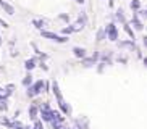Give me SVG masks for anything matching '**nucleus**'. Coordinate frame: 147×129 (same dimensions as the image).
<instances>
[{"instance_id":"f03ea898","label":"nucleus","mask_w":147,"mask_h":129,"mask_svg":"<svg viewBox=\"0 0 147 129\" xmlns=\"http://www.w3.org/2000/svg\"><path fill=\"white\" fill-rule=\"evenodd\" d=\"M40 34L44 36V37L47 39H52V40H55V42H68V37L66 36H58V34H53V32H49V31H42Z\"/></svg>"},{"instance_id":"423d86ee","label":"nucleus","mask_w":147,"mask_h":129,"mask_svg":"<svg viewBox=\"0 0 147 129\" xmlns=\"http://www.w3.org/2000/svg\"><path fill=\"white\" fill-rule=\"evenodd\" d=\"M52 89H53V94H55L57 100H58V102H63V97H61V94H60V89H58V84H57V82H52Z\"/></svg>"},{"instance_id":"9d476101","label":"nucleus","mask_w":147,"mask_h":129,"mask_svg":"<svg viewBox=\"0 0 147 129\" xmlns=\"http://www.w3.org/2000/svg\"><path fill=\"white\" fill-rule=\"evenodd\" d=\"M29 116H31V120L36 121V118H37V108H36V105H32L29 108Z\"/></svg>"},{"instance_id":"cd10ccee","label":"nucleus","mask_w":147,"mask_h":129,"mask_svg":"<svg viewBox=\"0 0 147 129\" xmlns=\"http://www.w3.org/2000/svg\"><path fill=\"white\" fill-rule=\"evenodd\" d=\"M0 47H2V37H0Z\"/></svg>"},{"instance_id":"2eb2a0df","label":"nucleus","mask_w":147,"mask_h":129,"mask_svg":"<svg viewBox=\"0 0 147 129\" xmlns=\"http://www.w3.org/2000/svg\"><path fill=\"white\" fill-rule=\"evenodd\" d=\"M32 24H34L37 29H42L44 24H45V21H42V19H34V21H32Z\"/></svg>"},{"instance_id":"393cba45","label":"nucleus","mask_w":147,"mask_h":129,"mask_svg":"<svg viewBox=\"0 0 147 129\" xmlns=\"http://www.w3.org/2000/svg\"><path fill=\"white\" fill-rule=\"evenodd\" d=\"M144 45L147 47V37H144Z\"/></svg>"},{"instance_id":"412c9836","label":"nucleus","mask_w":147,"mask_h":129,"mask_svg":"<svg viewBox=\"0 0 147 129\" xmlns=\"http://www.w3.org/2000/svg\"><path fill=\"white\" fill-rule=\"evenodd\" d=\"M0 110H7V102H5V100H0Z\"/></svg>"},{"instance_id":"39448f33","label":"nucleus","mask_w":147,"mask_h":129,"mask_svg":"<svg viewBox=\"0 0 147 129\" xmlns=\"http://www.w3.org/2000/svg\"><path fill=\"white\" fill-rule=\"evenodd\" d=\"M73 53H74V56H78V58H86L87 56V50L82 48V47H74Z\"/></svg>"},{"instance_id":"b1692460","label":"nucleus","mask_w":147,"mask_h":129,"mask_svg":"<svg viewBox=\"0 0 147 129\" xmlns=\"http://www.w3.org/2000/svg\"><path fill=\"white\" fill-rule=\"evenodd\" d=\"M0 24L3 26V28H8V24H7V23H5L3 19H2V18H0Z\"/></svg>"},{"instance_id":"aec40b11","label":"nucleus","mask_w":147,"mask_h":129,"mask_svg":"<svg viewBox=\"0 0 147 129\" xmlns=\"http://www.w3.org/2000/svg\"><path fill=\"white\" fill-rule=\"evenodd\" d=\"M117 21L126 23V21H125V18H123V10H118V13H117Z\"/></svg>"},{"instance_id":"f257e3e1","label":"nucleus","mask_w":147,"mask_h":129,"mask_svg":"<svg viewBox=\"0 0 147 129\" xmlns=\"http://www.w3.org/2000/svg\"><path fill=\"white\" fill-rule=\"evenodd\" d=\"M44 86H45V84H44V81H37L36 84H32L31 87H28V95H29V97H34V95L40 94Z\"/></svg>"},{"instance_id":"a878e982","label":"nucleus","mask_w":147,"mask_h":129,"mask_svg":"<svg viewBox=\"0 0 147 129\" xmlns=\"http://www.w3.org/2000/svg\"><path fill=\"white\" fill-rule=\"evenodd\" d=\"M76 2H78V3H84V0H76Z\"/></svg>"},{"instance_id":"c756f323","label":"nucleus","mask_w":147,"mask_h":129,"mask_svg":"<svg viewBox=\"0 0 147 129\" xmlns=\"http://www.w3.org/2000/svg\"><path fill=\"white\" fill-rule=\"evenodd\" d=\"M23 129H29V128H23Z\"/></svg>"},{"instance_id":"a211bd4d","label":"nucleus","mask_w":147,"mask_h":129,"mask_svg":"<svg viewBox=\"0 0 147 129\" xmlns=\"http://www.w3.org/2000/svg\"><path fill=\"white\" fill-rule=\"evenodd\" d=\"M61 32H63V34H71V32H74V28L73 26H66V28H63V31H61Z\"/></svg>"},{"instance_id":"0eeeda50","label":"nucleus","mask_w":147,"mask_h":129,"mask_svg":"<svg viewBox=\"0 0 147 129\" xmlns=\"http://www.w3.org/2000/svg\"><path fill=\"white\" fill-rule=\"evenodd\" d=\"M24 68H26L28 71L34 69V68H36V60H34V58H31V60H26V61H24Z\"/></svg>"},{"instance_id":"7ed1b4c3","label":"nucleus","mask_w":147,"mask_h":129,"mask_svg":"<svg viewBox=\"0 0 147 129\" xmlns=\"http://www.w3.org/2000/svg\"><path fill=\"white\" fill-rule=\"evenodd\" d=\"M105 31H107V37L110 39V40H117L118 39V29H117V26L113 24V23L112 24H108Z\"/></svg>"},{"instance_id":"4be33fe9","label":"nucleus","mask_w":147,"mask_h":129,"mask_svg":"<svg viewBox=\"0 0 147 129\" xmlns=\"http://www.w3.org/2000/svg\"><path fill=\"white\" fill-rule=\"evenodd\" d=\"M34 129H44V128H42V123H40V121H36Z\"/></svg>"},{"instance_id":"9b49d317","label":"nucleus","mask_w":147,"mask_h":129,"mask_svg":"<svg viewBox=\"0 0 147 129\" xmlns=\"http://www.w3.org/2000/svg\"><path fill=\"white\" fill-rule=\"evenodd\" d=\"M31 84H32V76L31 74H28L24 79H23V86H26V87H31Z\"/></svg>"},{"instance_id":"7c9ffc66","label":"nucleus","mask_w":147,"mask_h":129,"mask_svg":"<svg viewBox=\"0 0 147 129\" xmlns=\"http://www.w3.org/2000/svg\"><path fill=\"white\" fill-rule=\"evenodd\" d=\"M61 129H65V128H61Z\"/></svg>"},{"instance_id":"1a4fd4ad","label":"nucleus","mask_w":147,"mask_h":129,"mask_svg":"<svg viewBox=\"0 0 147 129\" xmlns=\"http://www.w3.org/2000/svg\"><path fill=\"white\" fill-rule=\"evenodd\" d=\"M125 32H126L128 36H129L131 40L134 39V32H133V29H131V24H128V23H125Z\"/></svg>"},{"instance_id":"ddd939ff","label":"nucleus","mask_w":147,"mask_h":129,"mask_svg":"<svg viewBox=\"0 0 147 129\" xmlns=\"http://www.w3.org/2000/svg\"><path fill=\"white\" fill-rule=\"evenodd\" d=\"M131 8H133L134 11H139V8H141V2H139V0H131Z\"/></svg>"},{"instance_id":"dca6fc26","label":"nucleus","mask_w":147,"mask_h":129,"mask_svg":"<svg viewBox=\"0 0 147 129\" xmlns=\"http://www.w3.org/2000/svg\"><path fill=\"white\" fill-rule=\"evenodd\" d=\"M121 47H126V48H131V50H134V44L133 40H129V42H120Z\"/></svg>"},{"instance_id":"6ab92c4d","label":"nucleus","mask_w":147,"mask_h":129,"mask_svg":"<svg viewBox=\"0 0 147 129\" xmlns=\"http://www.w3.org/2000/svg\"><path fill=\"white\" fill-rule=\"evenodd\" d=\"M10 128H11V129H23L24 126H23L21 123H18V121H16V123H10Z\"/></svg>"},{"instance_id":"20e7f679","label":"nucleus","mask_w":147,"mask_h":129,"mask_svg":"<svg viewBox=\"0 0 147 129\" xmlns=\"http://www.w3.org/2000/svg\"><path fill=\"white\" fill-rule=\"evenodd\" d=\"M0 7L3 8V11L7 13V15H15V8H13V5H10L8 2H5V0H0Z\"/></svg>"},{"instance_id":"f8f14e48","label":"nucleus","mask_w":147,"mask_h":129,"mask_svg":"<svg viewBox=\"0 0 147 129\" xmlns=\"http://www.w3.org/2000/svg\"><path fill=\"white\" fill-rule=\"evenodd\" d=\"M58 105H60L61 112L65 113V115H68V113H69V107H68V105L65 103V100H63V102H58Z\"/></svg>"},{"instance_id":"c85d7f7f","label":"nucleus","mask_w":147,"mask_h":129,"mask_svg":"<svg viewBox=\"0 0 147 129\" xmlns=\"http://www.w3.org/2000/svg\"><path fill=\"white\" fill-rule=\"evenodd\" d=\"M110 5H113V2H112V0H110Z\"/></svg>"},{"instance_id":"f3484780","label":"nucleus","mask_w":147,"mask_h":129,"mask_svg":"<svg viewBox=\"0 0 147 129\" xmlns=\"http://www.w3.org/2000/svg\"><path fill=\"white\" fill-rule=\"evenodd\" d=\"M10 95V92L7 89H0V100H5Z\"/></svg>"},{"instance_id":"bb28decb","label":"nucleus","mask_w":147,"mask_h":129,"mask_svg":"<svg viewBox=\"0 0 147 129\" xmlns=\"http://www.w3.org/2000/svg\"><path fill=\"white\" fill-rule=\"evenodd\" d=\"M144 63H146V66H147V58H144Z\"/></svg>"},{"instance_id":"6e6552de","label":"nucleus","mask_w":147,"mask_h":129,"mask_svg":"<svg viewBox=\"0 0 147 129\" xmlns=\"http://www.w3.org/2000/svg\"><path fill=\"white\" fill-rule=\"evenodd\" d=\"M131 24H133V26H134V28H136L138 31H142V29H144L142 23H141V21L138 19V16H134V18H133V21H131Z\"/></svg>"},{"instance_id":"4468645a","label":"nucleus","mask_w":147,"mask_h":129,"mask_svg":"<svg viewBox=\"0 0 147 129\" xmlns=\"http://www.w3.org/2000/svg\"><path fill=\"white\" fill-rule=\"evenodd\" d=\"M105 36H107V31H105V29H99V31H97V40H99V42H100V40H104Z\"/></svg>"},{"instance_id":"5701e85b","label":"nucleus","mask_w":147,"mask_h":129,"mask_svg":"<svg viewBox=\"0 0 147 129\" xmlns=\"http://www.w3.org/2000/svg\"><path fill=\"white\" fill-rule=\"evenodd\" d=\"M58 18H60V19H63V21H68V19H69V16H68V15H60Z\"/></svg>"}]
</instances>
